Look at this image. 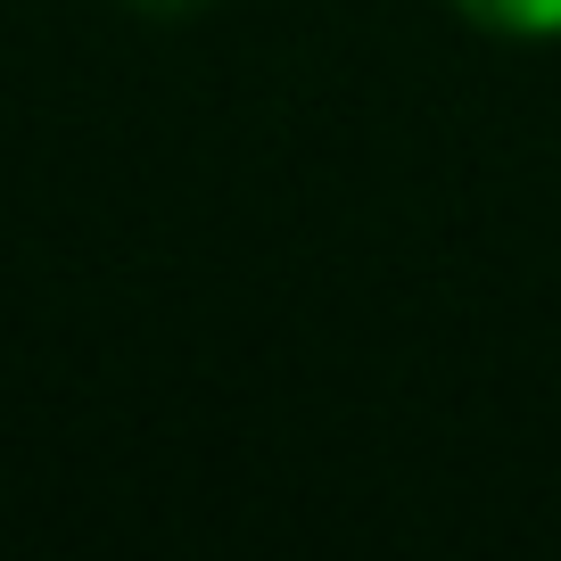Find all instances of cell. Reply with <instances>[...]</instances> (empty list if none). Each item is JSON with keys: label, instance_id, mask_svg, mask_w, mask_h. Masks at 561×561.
I'll return each mask as SVG.
<instances>
[{"label": "cell", "instance_id": "6da1fadb", "mask_svg": "<svg viewBox=\"0 0 561 561\" xmlns=\"http://www.w3.org/2000/svg\"><path fill=\"white\" fill-rule=\"evenodd\" d=\"M495 42H561V0H455Z\"/></svg>", "mask_w": 561, "mask_h": 561}, {"label": "cell", "instance_id": "7a4b0ae2", "mask_svg": "<svg viewBox=\"0 0 561 561\" xmlns=\"http://www.w3.org/2000/svg\"><path fill=\"white\" fill-rule=\"evenodd\" d=\"M133 18H198V9H215V0H124Z\"/></svg>", "mask_w": 561, "mask_h": 561}]
</instances>
